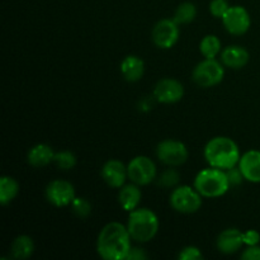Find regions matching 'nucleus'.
<instances>
[{
  "mask_svg": "<svg viewBox=\"0 0 260 260\" xmlns=\"http://www.w3.org/2000/svg\"><path fill=\"white\" fill-rule=\"evenodd\" d=\"M170 205L173 210L184 215L196 213L202 206V196L196 188L182 185L173 190L170 194Z\"/></svg>",
  "mask_w": 260,
  "mask_h": 260,
  "instance_id": "423d86ee",
  "label": "nucleus"
},
{
  "mask_svg": "<svg viewBox=\"0 0 260 260\" xmlns=\"http://www.w3.org/2000/svg\"><path fill=\"white\" fill-rule=\"evenodd\" d=\"M225 69L221 62L215 58H205L194 68L192 78L201 88H212L223 80Z\"/></svg>",
  "mask_w": 260,
  "mask_h": 260,
  "instance_id": "39448f33",
  "label": "nucleus"
},
{
  "mask_svg": "<svg viewBox=\"0 0 260 260\" xmlns=\"http://www.w3.org/2000/svg\"><path fill=\"white\" fill-rule=\"evenodd\" d=\"M178 258L179 260H198L203 259V254L197 246H185L180 250Z\"/></svg>",
  "mask_w": 260,
  "mask_h": 260,
  "instance_id": "cd10ccee",
  "label": "nucleus"
},
{
  "mask_svg": "<svg viewBox=\"0 0 260 260\" xmlns=\"http://www.w3.org/2000/svg\"><path fill=\"white\" fill-rule=\"evenodd\" d=\"M225 29L233 36L245 35L251 25V18L248 10L240 5L230 7L222 17Z\"/></svg>",
  "mask_w": 260,
  "mask_h": 260,
  "instance_id": "1a4fd4ad",
  "label": "nucleus"
},
{
  "mask_svg": "<svg viewBox=\"0 0 260 260\" xmlns=\"http://www.w3.org/2000/svg\"><path fill=\"white\" fill-rule=\"evenodd\" d=\"M102 178L109 187L122 188L128 178L127 167L119 160H108L102 168Z\"/></svg>",
  "mask_w": 260,
  "mask_h": 260,
  "instance_id": "ddd939ff",
  "label": "nucleus"
},
{
  "mask_svg": "<svg viewBox=\"0 0 260 260\" xmlns=\"http://www.w3.org/2000/svg\"><path fill=\"white\" fill-rule=\"evenodd\" d=\"M142 193L140 190L139 185L132 183V184L123 185L118 193V202L121 207L127 212L136 210L141 201Z\"/></svg>",
  "mask_w": 260,
  "mask_h": 260,
  "instance_id": "a211bd4d",
  "label": "nucleus"
},
{
  "mask_svg": "<svg viewBox=\"0 0 260 260\" xmlns=\"http://www.w3.org/2000/svg\"><path fill=\"white\" fill-rule=\"evenodd\" d=\"M127 173L132 183L137 185H147L156 177V165L149 156L140 155L128 162Z\"/></svg>",
  "mask_w": 260,
  "mask_h": 260,
  "instance_id": "6e6552de",
  "label": "nucleus"
},
{
  "mask_svg": "<svg viewBox=\"0 0 260 260\" xmlns=\"http://www.w3.org/2000/svg\"><path fill=\"white\" fill-rule=\"evenodd\" d=\"M183 95H184V86L177 79H161L157 81L154 88V96L159 103H177V102L182 101Z\"/></svg>",
  "mask_w": 260,
  "mask_h": 260,
  "instance_id": "f8f14e48",
  "label": "nucleus"
},
{
  "mask_svg": "<svg viewBox=\"0 0 260 260\" xmlns=\"http://www.w3.org/2000/svg\"><path fill=\"white\" fill-rule=\"evenodd\" d=\"M239 168L243 173L245 180L250 183H260V151L249 150L241 155Z\"/></svg>",
  "mask_w": 260,
  "mask_h": 260,
  "instance_id": "4468645a",
  "label": "nucleus"
},
{
  "mask_svg": "<svg viewBox=\"0 0 260 260\" xmlns=\"http://www.w3.org/2000/svg\"><path fill=\"white\" fill-rule=\"evenodd\" d=\"M230 185L226 170L212 167L201 170L194 179V188L206 198H217L226 194Z\"/></svg>",
  "mask_w": 260,
  "mask_h": 260,
  "instance_id": "20e7f679",
  "label": "nucleus"
},
{
  "mask_svg": "<svg viewBox=\"0 0 260 260\" xmlns=\"http://www.w3.org/2000/svg\"><path fill=\"white\" fill-rule=\"evenodd\" d=\"M127 229L132 240L137 243H149L159 231V218L149 208L137 207L129 212Z\"/></svg>",
  "mask_w": 260,
  "mask_h": 260,
  "instance_id": "7ed1b4c3",
  "label": "nucleus"
},
{
  "mask_svg": "<svg viewBox=\"0 0 260 260\" xmlns=\"http://www.w3.org/2000/svg\"><path fill=\"white\" fill-rule=\"evenodd\" d=\"M196 17H197V8H196V5L193 3L185 2L182 3L177 8L173 19H174L177 24H188V23L193 22Z\"/></svg>",
  "mask_w": 260,
  "mask_h": 260,
  "instance_id": "5701e85b",
  "label": "nucleus"
},
{
  "mask_svg": "<svg viewBox=\"0 0 260 260\" xmlns=\"http://www.w3.org/2000/svg\"><path fill=\"white\" fill-rule=\"evenodd\" d=\"M249 60H250V55H249L248 50L244 48L243 46L231 45L221 51V62L226 68L239 70V69H243L244 66H246Z\"/></svg>",
  "mask_w": 260,
  "mask_h": 260,
  "instance_id": "2eb2a0df",
  "label": "nucleus"
},
{
  "mask_svg": "<svg viewBox=\"0 0 260 260\" xmlns=\"http://www.w3.org/2000/svg\"><path fill=\"white\" fill-rule=\"evenodd\" d=\"M226 174H228V178H229V182H230L231 185H239L243 183V180L245 179L243 175V173H241L240 168H231V169H228L226 170Z\"/></svg>",
  "mask_w": 260,
  "mask_h": 260,
  "instance_id": "c85d7f7f",
  "label": "nucleus"
},
{
  "mask_svg": "<svg viewBox=\"0 0 260 260\" xmlns=\"http://www.w3.org/2000/svg\"><path fill=\"white\" fill-rule=\"evenodd\" d=\"M203 154L210 167L222 170L236 167L241 157L238 144L233 139L225 136L211 139L206 144Z\"/></svg>",
  "mask_w": 260,
  "mask_h": 260,
  "instance_id": "f03ea898",
  "label": "nucleus"
},
{
  "mask_svg": "<svg viewBox=\"0 0 260 260\" xmlns=\"http://www.w3.org/2000/svg\"><path fill=\"white\" fill-rule=\"evenodd\" d=\"M156 156L169 167H180L188 160V149L182 141L164 140L156 146Z\"/></svg>",
  "mask_w": 260,
  "mask_h": 260,
  "instance_id": "0eeeda50",
  "label": "nucleus"
},
{
  "mask_svg": "<svg viewBox=\"0 0 260 260\" xmlns=\"http://www.w3.org/2000/svg\"><path fill=\"white\" fill-rule=\"evenodd\" d=\"M145 259H147V254L145 253L144 249H140V248H131L126 256V260H145Z\"/></svg>",
  "mask_w": 260,
  "mask_h": 260,
  "instance_id": "2f4dec72",
  "label": "nucleus"
},
{
  "mask_svg": "<svg viewBox=\"0 0 260 260\" xmlns=\"http://www.w3.org/2000/svg\"><path fill=\"white\" fill-rule=\"evenodd\" d=\"M230 5H229L228 0H212L210 3V12L213 17L221 18L222 19L223 15L229 10Z\"/></svg>",
  "mask_w": 260,
  "mask_h": 260,
  "instance_id": "bb28decb",
  "label": "nucleus"
},
{
  "mask_svg": "<svg viewBox=\"0 0 260 260\" xmlns=\"http://www.w3.org/2000/svg\"><path fill=\"white\" fill-rule=\"evenodd\" d=\"M75 188L70 182L56 179L46 187V198L55 207H66L75 200Z\"/></svg>",
  "mask_w": 260,
  "mask_h": 260,
  "instance_id": "9b49d317",
  "label": "nucleus"
},
{
  "mask_svg": "<svg viewBox=\"0 0 260 260\" xmlns=\"http://www.w3.org/2000/svg\"><path fill=\"white\" fill-rule=\"evenodd\" d=\"M241 259L244 260H260V246H248L245 250L241 253Z\"/></svg>",
  "mask_w": 260,
  "mask_h": 260,
  "instance_id": "7c9ffc66",
  "label": "nucleus"
},
{
  "mask_svg": "<svg viewBox=\"0 0 260 260\" xmlns=\"http://www.w3.org/2000/svg\"><path fill=\"white\" fill-rule=\"evenodd\" d=\"M53 152L52 147L47 144H37L28 151L27 160L32 167L43 168L53 161Z\"/></svg>",
  "mask_w": 260,
  "mask_h": 260,
  "instance_id": "6ab92c4d",
  "label": "nucleus"
},
{
  "mask_svg": "<svg viewBox=\"0 0 260 260\" xmlns=\"http://www.w3.org/2000/svg\"><path fill=\"white\" fill-rule=\"evenodd\" d=\"M243 239H244V245L246 246L259 245L260 234L256 230H248L246 233L243 234Z\"/></svg>",
  "mask_w": 260,
  "mask_h": 260,
  "instance_id": "c756f323",
  "label": "nucleus"
},
{
  "mask_svg": "<svg viewBox=\"0 0 260 260\" xmlns=\"http://www.w3.org/2000/svg\"><path fill=\"white\" fill-rule=\"evenodd\" d=\"M19 193V183L12 177L4 175L0 179V203L7 206L14 200Z\"/></svg>",
  "mask_w": 260,
  "mask_h": 260,
  "instance_id": "412c9836",
  "label": "nucleus"
},
{
  "mask_svg": "<svg viewBox=\"0 0 260 260\" xmlns=\"http://www.w3.org/2000/svg\"><path fill=\"white\" fill-rule=\"evenodd\" d=\"M121 73L127 81L136 83L141 80L145 74V62L139 56L129 55L121 62Z\"/></svg>",
  "mask_w": 260,
  "mask_h": 260,
  "instance_id": "f3484780",
  "label": "nucleus"
},
{
  "mask_svg": "<svg viewBox=\"0 0 260 260\" xmlns=\"http://www.w3.org/2000/svg\"><path fill=\"white\" fill-rule=\"evenodd\" d=\"M131 240L127 226L119 222H109L99 233L96 251L104 260H126L131 249Z\"/></svg>",
  "mask_w": 260,
  "mask_h": 260,
  "instance_id": "f257e3e1",
  "label": "nucleus"
},
{
  "mask_svg": "<svg viewBox=\"0 0 260 260\" xmlns=\"http://www.w3.org/2000/svg\"><path fill=\"white\" fill-rule=\"evenodd\" d=\"M179 180H180L179 173L172 168V169H168L162 173L161 177H160L159 179V185H162V187L165 188H172V187H175V185L179 183Z\"/></svg>",
  "mask_w": 260,
  "mask_h": 260,
  "instance_id": "a878e982",
  "label": "nucleus"
},
{
  "mask_svg": "<svg viewBox=\"0 0 260 260\" xmlns=\"http://www.w3.org/2000/svg\"><path fill=\"white\" fill-rule=\"evenodd\" d=\"M53 162L62 170H70L76 165V156L70 151L55 152Z\"/></svg>",
  "mask_w": 260,
  "mask_h": 260,
  "instance_id": "b1692460",
  "label": "nucleus"
},
{
  "mask_svg": "<svg viewBox=\"0 0 260 260\" xmlns=\"http://www.w3.org/2000/svg\"><path fill=\"white\" fill-rule=\"evenodd\" d=\"M221 41L217 36L208 35L203 37L200 43V51L206 58H215L218 53H221Z\"/></svg>",
  "mask_w": 260,
  "mask_h": 260,
  "instance_id": "4be33fe9",
  "label": "nucleus"
},
{
  "mask_svg": "<svg viewBox=\"0 0 260 260\" xmlns=\"http://www.w3.org/2000/svg\"><path fill=\"white\" fill-rule=\"evenodd\" d=\"M179 24L174 19H161L152 28V41L162 50H169L179 40Z\"/></svg>",
  "mask_w": 260,
  "mask_h": 260,
  "instance_id": "9d476101",
  "label": "nucleus"
},
{
  "mask_svg": "<svg viewBox=\"0 0 260 260\" xmlns=\"http://www.w3.org/2000/svg\"><path fill=\"white\" fill-rule=\"evenodd\" d=\"M71 208H73V212L80 218H86L91 212L90 202L88 200H85V198L75 197V200L71 203Z\"/></svg>",
  "mask_w": 260,
  "mask_h": 260,
  "instance_id": "393cba45",
  "label": "nucleus"
},
{
  "mask_svg": "<svg viewBox=\"0 0 260 260\" xmlns=\"http://www.w3.org/2000/svg\"><path fill=\"white\" fill-rule=\"evenodd\" d=\"M35 251V243L28 235H19L13 240L10 245V253L14 259L25 260L30 258Z\"/></svg>",
  "mask_w": 260,
  "mask_h": 260,
  "instance_id": "aec40b11",
  "label": "nucleus"
},
{
  "mask_svg": "<svg viewBox=\"0 0 260 260\" xmlns=\"http://www.w3.org/2000/svg\"><path fill=\"white\" fill-rule=\"evenodd\" d=\"M216 245L220 253L222 254L230 255V254L236 253L244 245L243 233L238 229H226L218 235Z\"/></svg>",
  "mask_w": 260,
  "mask_h": 260,
  "instance_id": "dca6fc26",
  "label": "nucleus"
}]
</instances>
